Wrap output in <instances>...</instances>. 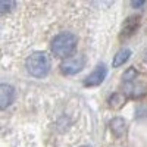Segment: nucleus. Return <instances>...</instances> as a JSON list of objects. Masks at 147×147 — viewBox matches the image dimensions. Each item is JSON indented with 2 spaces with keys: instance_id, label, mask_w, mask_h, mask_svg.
Returning a JSON list of instances; mask_svg holds the SVG:
<instances>
[{
  "instance_id": "1",
  "label": "nucleus",
  "mask_w": 147,
  "mask_h": 147,
  "mask_svg": "<svg viewBox=\"0 0 147 147\" xmlns=\"http://www.w3.org/2000/svg\"><path fill=\"white\" fill-rule=\"evenodd\" d=\"M122 90L132 99H138L147 93V80L134 68H129L122 77Z\"/></svg>"
},
{
  "instance_id": "2",
  "label": "nucleus",
  "mask_w": 147,
  "mask_h": 147,
  "mask_svg": "<svg viewBox=\"0 0 147 147\" xmlns=\"http://www.w3.org/2000/svg\"><path fill=\"white\" fill-rule=\"evenodd\" d=\"M50 49L57 57H69L77 49V38L71 32H60L52 40Z\"/></svg>"
},
{
  "instance_id": "3",
  "label": "nucleus",
  "mask_w": 147,
  "mask_h": 147,
  "mask_svg": "<svg viewBox=\"0 0 147 147\" xmlns=\"http://www.w3.org/2000/svg\"><path fill=\"white\" fill-rule=\"evenodd\" d=\"M25 68L30 75L35 78H44L50 71V59L43 52H35L27 59Z\"/></svg>"
},
{
  "instance_id": "4",
  "label": "nucleus",
  "mask_w": 147,
  "mask_h": 147,
  "mask_svg": "<svg viewBox=\"0 0 147 147\" xmlns=\"http://www.w3.org/2000/svg\"><path fill=\"white\" fill-rule=\"evenodd\" d=\"M106 75H107L106 65L105 63H99L96 66V69L84 80V85L85 87H96V85H100L105 81Z\"/></svg>"
},
{
  "instance_id": "5",
  "label": "nucleus",
  "mask_w": 147,
  "mask_h": 147,
  "mask_svg": "<svg viewBox=\"0 0 147 147\" xmlns=\"http://www.w3.org/2000/svg\"><path fill=\"white\" fill-rule=\"evenodd\" d=\"M82 66H84L82 57H71L60 63V71H62L63 75H75L82 69Z\"/></svg>"
},
{
  "instance_id": "6",
  "label": "nucleus",
  "mask_w": 147,
  "mask_h": 147,
  "mask_svg": "<svg viewBox=\"0 0 147 147\" xmlns=\"http://www.w3.org/2000/svg\"><path fill=\"white\" fill-rule=\"evenodd\" d=\"M140 27V16L138 15H134V16H129L124 25H122V30H121V38H128L131 37L134 32H136Z\"/></svg>"
},
{
  "instance_id": "7",
  "label": "nucleus",
  "mask_w": 147,
  "mask_h": 147,
  "mask_svg": "<svg viewBox=\"0 0 147 147\" xmlns=\"http://www.w3.org/2000/svg\"><path fill=\"white\" fill-rule=\"evenodd\" d=\"M13 99H15L13 87L9 85V84H2L0 85V107L5 110L9 105H12Z\"/></svg>"
},
{
  "instance_id": "8",
  "label": "nucleus",
  "mask_w": 147,
  "mask_h": 147,
  "mask_svg": "<svg viewBox=\"0 0 147 147\" xmlns=\"http://www.w3.org/2000/svg\"><path fill=\"white\" fill-rule=\"evenodd\" d=\"M109 129L112 131V134L115 137H122L127 132V122L122 118H113L109 122Z\"/></svg>"
},
{
  "instance_id": "9",
  "label": "nucleus",
  "mask_w": 147,
  "mask_h": 147,
  "mask_svg": "<svg viewBox=\"0 0 147 147\" xmlns=\"http://www.w3.org/2000/svg\"><path fill=\"white\" fill-rule=\"evenodd\" d=\"M129 56H131V50H129V49H122V50L118 52L116 56L113 57L112 65H113L115 68H118V66H121V65H124L127 60L129 59Z\"/></svg>"
},
{
  "instance_id": "10",
  "label": "nucleus",
  "mask_w": 147,
  "mask_h": 147,
  "mask_svg": "<svg viewBox=\"0 0 147 147\" xmlns=\"http://www.w3.org/2000/svg\"><path fill=\"white\" fill-rule=\"evenodd\" d=\"M122 105V97H121V94H118V93H113L112 96L109 97V106L110 107H119Z\"/></svg>"
},
{
  "instance_id": "11",
  "label": "nucleus",
  "mask_w": 147,
  "mask_h": 147,
  "mask_svg": "<svg viewBox=\"0 0 147 147\" xmlns=\"http://www.w3.org/2000/svg\"><path fill=\"white\" fill-rule=\"evenodd\" d=\"M15 6V0H0V7H2V13L6 15L12 7Z\"/></svg>"
},
{
  "instance_id": "12",
  "label": "nucleus",
  "mask_w": 147,
  "mask_h": 147,
  "mask_svg": "<svg viewBox=\"0 0 147 147\" xmlns=\"http://www.w3.org/2000/svg\"><path fill=\"white\" fill-rule=\"evenodd\" d=\"M144 3H146V0H131L132 7H141Z\"/></svg>"
},
{
  "instance_id": "13",
  "label": "nucleus",
  "mask_w": 147,
  "mask_h": 147,
  "mask_svg": "<svg viewBox=\"0 0 147 147\" xmlns=\"http://www.w3.org/2000/svg\"><path fill=\"white\" fill-rule=\"evenodd\" d=\"M82 147H88V146H82Z\"/></svg>"
}]
</instances>
